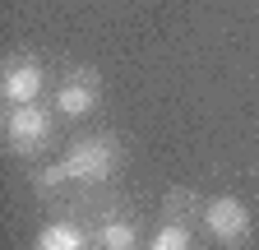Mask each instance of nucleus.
Segmentation results:
<instances>
[{
    "label": "nucleus",
    "mask_w": 259,
    "mask_h": 250,
    "mask_svg": "<svg viewBox=\"0 0 259 250\" xmlns=\"http://www.w3.org/2000/svg\"><path fill=\"white\" fill-rule=\"evenodd\" d=\"M32 250H93V232H83L79 223H70V218H56V223H47L37 232Z\"/></svg>",
    "instance_id": "7"
},
{
    "label": "nucleus",
    "mask_w": 259,
    "mask_h": 250,
    "mask_svg": "<svg viewBox=\"0 0 259 250\" xmlns=\"http://www.w3.org/2000/svg\"><path fill=\"white\" fill-rule=\"evenodd\" d=\"M97 102H102V79H97V70H93V65H74L70 74L56 84V98H51L56 116H70V120L93 116V111H97Z\"/></svg>",
    "instance_id": "4"
},
{
    "label": "nucleus",
    "mask_w": 259,
    "mask_h": 250,
    "mask_svg": "<svg viewBox=\"0 0 259 250\" xmlns=\"http://www.w3.org/2000/svg\"><path fill=\"white\" fill-rule=\"evenodd\" d=\"M199 223H204V232H208L218 245H245L250 232H254V213H250L236 195H218V199L204 204Z\"/></svg>",
    "instance_id": "3"
},
{
    "label": "nucleus",
    "mask_w": 259,
    "mask_h": 250,
    "mask_svg": "<svg viewBox=\"0 0 259 250\" xmlns=\"http://www.w3.org/2000/svg\"><path fill=\"white\" fill-rule=\"evenodd\" d=\"M144 250H194V241H190V227H185V218H167V223L157 227V236H153Z\"/></svg>",
    "instance_id": "8"
},
{
    "label": "nucleus",
    "mask_w": 259,
    "mask_h": 250,
    "mask_svg": "<svg viewBox=\"0 0 259 250\" xmlns=\"http://www.w3.org/2000/svg\"><path fill=\"white\" fill-rule=\"evenodd\" d=\"M51 135H56V111H47L42 102L5 111V144L19 158H37L42 148H51Z\"/></svg>",
    "instance_id": "2"
},
{
    "label": "nucleus",
    "mask_w": 259,
    "mask_h": 250,
    "mask_svg": "<svg viewBox=\"0 0 259 250\" xmlns=\"http://www.w3.org/2000/svg\"><path fill=\"white\" fill-rule=\"evenodd\" d=\"M42 88H47L42 60H32V56H10V60H5V70H0V98H5L10 107L37 102Z\"/></svg>",
    "instance_id": "5"
},
{
    "label": "nucleus",
    "mask_w": 259,
    "mask_h": 250,
    "mask_svg": "<svg viewBox=\"0 0 259 250\" xmlns=\"http://www.w3.org/2000/svg\"><path fill=\"white\" fill-rule=\"evenodd\" d=\"M120 167V139L116 135H83L65 148V158L37 172V195H56L65 185H102Z\"/></svg>",
    "instance_id": "1"
},
{
    "label": "nucleus",
    "mask_w": 259,
    "mask_h": 250,
    "mask_svg": "<svg viewBox=\"0 0 259 250\" xmlns=\"http://www.w3.org/2000/svg\"><path fill=\"white\" fill-rule=\"evenodd\" d=\"M93 250H144L139 245V227L111 209L107 218H97V227H93Z\"/></svg>",
    "instance_id": "6"
}]
</instances>
